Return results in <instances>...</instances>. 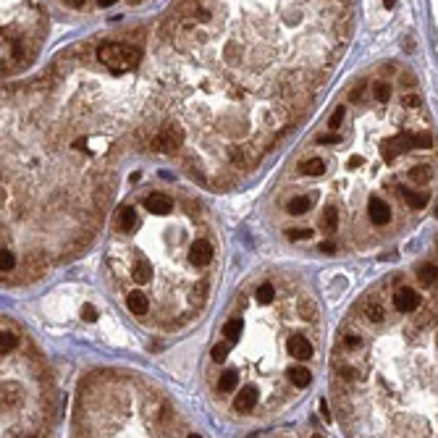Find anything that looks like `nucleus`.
<instances>
[{"label":"nucleus","instance_id":"nucleus-22","mask_svg":"<svg viewBox=\"0 0 438 438\" xmlns=\"http://www.w3.org/2000/svg\"><path fill=\"white\" fill-rule=\"evenodd\" d=\"M407 84V87H415V77L412 74H401V87Z\"/></svg>","mask_w":438,"mask_h":438},{"label":"nucleus","instance_id":"nucleus-16","mask_svg":"<svg viewBox=\"0 0 438 438\" xmlns=\"http://www.w3.org/2000/svg\"><path fill=\"white\" fill-rule=\"evenodd\" d=\"M229 352H231L229 344H215V347L210 349V359H213L215 365H221V362H226V357H229Z\"/></svg>","mask_w":438,"mask_h":438},{"label":"nucleus","instance_id":"nucleus-9","mask_svg":"<svg viewBox=\"0 0 438 438\" xmlns=\"http://www.w3.org/2000/svg\"><path fill=\"white\" fill-rule=\"evenodd\" d=\"M237 386H239V370H237V367L221 370V375H218V383H215V391L231 394V391H237Z\"/></svg>","mask_w":438,"mask_h":438},{"label":"nucleus","instance_id":"nucleus-26","mask_svg":"<svg viewBox=\"0 0 438 438\" xmlns=\"http://www.w3.org/2000/svg\"><path fill=\"white\" fill-rule=\"evenodd\" d=\"M383 5L386 8H394V5H397V0H383Z\"/></svg>","mask_w":438,"mask_h":438},{"label":"nucleus","instance_id":"nucleus-13","mask_svg":"<svg viewBox=\"0 0 438 438\" xmlns=\"http://www.w3.org/2000/svg\"><path fill=\"white\" fill-rule=\"evenodd\" d=\"M241 328H244V320L237 315V318H231L229 323H226L221 331H223V339L226 341H231V344H237L239 339H241Z\"/></svg>","mask_w":438,"mask_h":438},{"label":"nucleus","instance_id":"nucleus-6","mask_svg":"<svg viewBox=\"0 0 438 438\" xmlns=\"http://www.w3.org/2000/svg\"><path fill=\"white\" fill-rule=\"evenodd\" d=\"M320 223H323V231H325V234H336V231H339L341 213H339V205H336V202H328V205L323 207V215H320Z\"/></svg>","mask_w":438,"mask_h":438},{"label":"nucleus","instance_id":"nucleus-11","mask_svg":"<svg viewBox=\"0 0 438 438\" xmlns=\"http://www.w3.org/2000/svg\"><path fill=\"white\" fill-rule=\"evenodd\" d=\"M397 195H399L404 202H407L412 210H420V207L428 205V195H425V192H412V189H407V187H399Z\"/></svg>","mask_w":438,"mask_h":438},{"label":"nucleus","instance_id":"nucleus-23","mask_svg":"<svg viewBox=\"0 0 438 438\" xmlns=\"http://www.w3.org/2000/svg\"><path fill=\"white\" fill-rule=\"evenodd\" d=\"M63 3L69 5V8H81L84 3H87V0H63Z\"/></svg>","mask_w":438,"mask_h":438},{"label":"nucleus","instance_id":"nucleus-18","mask_svg":"<svg viewBox=\"0 0 438 438\" xmlns=\"http://www.w3.org/2000/svg\"><path fill=\"white\" fill-rule=\"evenodd\" d=\"M344 116H347V111H344V108L339 105V108H336V111H333V116H331V119H328V129H331V131L341 129V121H344Z\"/></svg>","mask_w":438,"mask_h":438},{"label":"nucleus","instance_id":"nucleus-7","mask_svg":"<svg viewBox=\"0 0 438 438\" xmlns=\"http://www.w3.org/2000/svg\"><path fill=\"white\" fill-rule=\"evenodd\" d=\"M313 383V373L305 367V365H291L289 367V386L291 389H297V391H302V389H307V386Z\"/></svg>","mask_w":438,"mask_h":438},{"label":"nucleus","instance_id":"nucleus-15","mask_svg":"<svg viewBox=\"0 0 438 438\" xmlns=\"http://www.w3.org/2000/svg\"><path fill=\"white\" fill-rule=\"evenodd\" d=\"M373 97L378 100V103H389V97H391V84L383 81V79H375V81H373Z\"/></svg>","mask_w":438,"mask_h":438},{"label":"nucleus","instance_id":"nucleus-14","mask_svg":"<svg viewBox=\"0 0 438 438\" xmlns=\"http://www.w3.org/2000/svg\"><path fill=\"white\" fill-rule=\"evenodd\" d=\"M417 279H420V283L433 286V283L438 281V265H433V263H423V265L417 268Z\"/></svg>","mask_w":438,"mask_h":438},{"label":"nucleus","instance_id":"nucleus-20","mask_svg":"<svg viewBox=\"0 0 438 438\" xmlns=\"http://www.w3.org/2000/svg\"><path fill=\"white\" fill-rule=\"evenodd\" d=\"M286 237H289L291 241H297V239H310V237H313V229H289V231H286Z\"/></svg>","mask_w":438,"mask_h":438},{"label":"nucleus","instance_id":"nucleus-5","mask_svg":"<svg viewBox=\"0 0 438 438\" xmlns=\"http://www.w3.org/2000/svg\"><path fill=\"white\" fill-rule=\"evenodd\" d=\"M234 412H239V415H249V412H257L260 407V391L252 389V386H244V389L237 391V397H234Z\"/></svg>","mask_w":438,"mask_h":438},{"label":"nucleus","instance_id":"nucleus-4","mask_svg":"<svg viewBox=\"0 0 438 438\" xmlns=\"http://www.w3.org/2000/svg\"><path fill=\"white\" fill-rule=\"evenodd\" d=\"M394 218V210L386 199L381 197H370L367 199V223L375 226V229H383V226H389Z\"/></svg>","mask_w":438,"mask_h":438},{"label":"nucleus","instance_id":"nucleus-21","mask_svg":"<svg viewBox=\"0 0 438 438\" xmlns=\"http://www.w3.org/2000/svg\"><path fill=\"white\" fill-rule=\"evenodd\" d=\"M81 318L87 320V323H92V320H97V310L92 307V305H87V307L81 310Z\"/></svg>","mask_w":438,"mask_h":438},{"label":"nucleus","instance_id":"nucleus-24","mask_svg":"<svg viewBox=\"0 0 438 438\" xmlns=\"http://www.w3.org/2000/svg\"><path fill=\"white\" fill-rule=\"evenodd\" d=\"M320 249H323V252H336V247H333L331 241H323V244H320Z\"/></svg>","mask_w":438,"mask_h":438},{"label":"nucleus","instance_id":"nucleus-3","mask_svg":"<svg viewBox=\"0 0 438 438\" xmlns=\"http://www.w3.org/2000/svg\"><path fill=\"white\" fill-rule=\"evenodd\" d=\"M391 305L399 310V313H415L417 307H423V294L412 286H399L397 291L391 294Z\"/></svg>","mask_w":438,"mask_h":438},{"label":"nucleus","instance_id":"nucleus-25","mask_svg":"<svg viewBox=\"0 0 438 438\" xmlns=\"http://www.w3.org/2000/svg\"><path fill=\"white\" fill-rule=\"evenodd\" d=\"M113 3H116V0H97V5H100V8H111Z\"/></svg>","mask_w":438,"mask_h":438},{"label":"nucleus","instance_id":"nucleus-8","mask_svg":"<svg viewBox=\"0 0 438 438\" xmlns=\"http://www.w3.org/2000/svg\"><path fill=\"white\" fill-rule=\"evenodd\" d=\"M323 173H325V160L323 158L299 160V176H305V179H320Z\"/></svg>","mask_w":438,"mask_h":438},{"label":"nucleus","instance_id":"nucleus-19","mask_svg":"<svg viewBox=\"0 0 438 438\" xmlns=\"http://www.w3.org/2000/svg\"><path fill=\"white\" fill-rule=\"evenodd\" d=\"M401 105H404V108H412V111H417V108L423 105V100H420V95H415V92H409V95L401 97Z\"/></svg>","mask_w":438,"mask_h":438},{"label":"nucleus","instance_id":"nucleus-10","mask_svg":"<svg viewBox=\"0 0 438 438\" xmlns=\"http://www.w3.org/2000/svg\"><path fill=\"white\" fill-rule=\"evenodd\" d=\"M431 179H433V168L425 165V163H417V165H412L407 171V181L415 184V187H425Z\"/></svg>","mask_w":438,"mask_h":438},{"label":"nucleus","instance_id":"nucleus-17","mask_svg":"<svg viewBox=\"0 0 438 438\" xmlns=\"http://www.w3.org/2000/svg\"><path fill=\"white\" fill-rule=\"evenodd\" d=\"M412 145H415V150H428V147L433 145V137H431V134H425V131H420V134L412 137Z\"/></svg>","mask_w":438,"mask_h":438},{"label":"nucleus","instance_id":"nucleus-2","mask_svg":"<svg viewBox=\"0 0 438 438\" xmlns=\"http://www.w3.org/2000/svg\"><path fill=\"white\" fill-rule=\"evenodd\" d=\"M213 257H215V247H213V239L207 237H197L195 241L189 244V263L197 268V271H207L213 265Z\"/></svg>","mask_w":438,"mask_h":438},{"label":"nucleus","instance_id":"nucleus-1","mask_svg":"<svg viewBox=\"0 0 438 438\" xmlns=\"http://www.w3.org/2000/svg\"><path fill=\"white\" fill-rule=\"evenodd\" d=\"M97 61L111 74L121 77V74L131 71L142 61V53H139V47H131L126 42H103L97 47Z\"/></svg>","mask_w":438,"mask_h":438},{"label":"nucleus","instance_id":"nucleus-12","mask_svg":"<svg viewBox=\"0 0 438 438\" xmlns=\"http://www.w3.org/2000/svg\"><path fill=\"white\" fill-rule=\"evenodd\" d=\"M276 299H279V289H276V283L263 281V283L255 286V302H260V305H271V302H276Z\"/></svg>","mask_w":438,"mask_h":438}]
</instances>
